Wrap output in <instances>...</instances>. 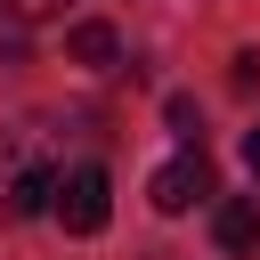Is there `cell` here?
Returning a JSON list of instances; mask_svg holds the SVG:
<instances>
[{
	"instance_id": "6da1fadb",
	"label": "cell",
	"mask_w": 260,
	"mask_h": 260,
	"mask_svg": "<svg viewBox=\"0 0 260 260\" xmlns=\"http://www.w3.org/2000/svg\"><path fill=\"white\" fill-rule=\"evenodd\" d=\"M57 179H65V162H57V138H49L41 122L0 130V211H8V219L49 211V203H57Z\"/></svg>"
},
{
	"instance_id": "7a4b0ae2",
	"label": "cell",
	"mask_w": 260,
	"mask_h": 260,
	"mask_svg": "<svg viewBox=\"0 0 260 260\" xmlns=\"http://www.w3.org/2000/svg\"><path fill=\"white\" fill-rule=\"evenodd\" d=\"M49 211H57L65 236H98L106 211H114V179H106L98 162H73V171L57 179V203H49Z\"/></svg>"
},
{
	"instance_id": "3957f363",
	"label": "cell",
	"mask_w": 260,
	"mask_h": 260,
	"mask_svg": "<svg viewBox=\"0 0 260 260\" xmlns=\"http://www.w3.org/2000/svg\"><path fill=\"white\" fill-rule=\"evenodd\" d=\"M146 195H154V211L162 219H179V211H195L203 195H211V162H203V146H187V154H171L154 179H146Z\"/></svg>"
},
{
	"instance_id": "277c9868",
	"label": "cell",
	"mask_w": 260,
	"mask_h": 260,
	"mask_svg": "<svg viewBox=\"0 0 260 260\" xmlns=\"http://www.w3.org/2000/svg\"><path fill=\"white\" fill-rule=\"evenodd\" d=\"M211 236H219V252H228V260H260V195H236V203H219Z\"/></svg>"
},
{
	"instance_id": "5b68a950",
	"label": "cell",
	"mask_w": 260,
	"mask_h": 260,
	"mask_svg": "<svg viewBox=\"0 0 260 260\" xmlns=\"http://www.w3.org/2000/svg\"><path fill=\"white\" fill-rule=\"evenodd\" d=\"M65 49H73L81 65H98V73H114V65H122V32H114V24H73V32H65Z\"/></svg>"
},
{
	"instance_id": "8992f818",
	"label": "cell",
	"mask_w": 260,
	"mask_h": 260,
	"mask_svg": "<svg viewBox=\"0 0 260 260\" xmlns=\"http://www.w3.org/2000/svg\"><path fill=\"white\" fill-rule=\"evenodd\" d=\"M162 122H171V130H179L187 146L203 138V114H195V98H187V89H171V98H162Z\"/></svg>"
},
{
	"instance_id": "52a82bcc",
	"label": "cell",
	"mask_w": 260,
	"mask_h": 260,
	"mask_svg": "<svg viewBox=\"0 0 260 260\" xmlns=\"http://www.w3.org/2000/svg\"><path fill=\"white\" fill-rule=\"evenodd\" d=\"M236 89H260V49H244V57H236Z\"/></svg>"
},
{
	"instance_id": "ba28073f",
	"label": "cell",
	"mask_w": 260,
	"mask_h": 260,
	"mask_svg": "<svg viewBox=\"0 0 260 260\" xmlns=\"http://www.w3.org/2000/svg\"><path fill=\"white\" fill-rule=\"evenodd\" d=\"M8 8H16V16H24V24H41V16H57V8H65V0H8Z\"/></svg>"
},
{
	"instance_id": "9c48e42d",
	"label": "cell",
	"mask_w": 260,
	"mask_h": 260,
	"mask_svg": "<svg viewBox=\"0 0 260 260\" xmlns=\"http://www.w3.org/2000/svg\"><path fill=\"white\" fill-rule=\"evenodd\" d=\"M244 162H252V179H260V130H252V138H244Z\"/></svg>"
},
{
	"instance_id": "30bf717a",
	"label": "cell",
	"mask_w": 260,
	"mask_h": 260,
	"mask_svg": "<svg viewBox=\"0 0 260 260\" xmlns=\"http://www.w3.org/2000/svg\"><path fill=\"white\" fill-rule=\"evenodd\" d=\"M0 32H24V16H16V8H8V0H0Z\"/></svg>"
},
{
	"instance_id": "8fae6325",
	"label": "cell",
	"mask_w": 260,
	"mask_h": 260,
	"mask_svg": "<svg viewBox=\"0 0 260 260\" xmlns=\"http://www.w3.org/2000/svg\"><path fill=\"white\" fill-rule=\"evenodd\" d=\"M146 260H171V252H146Z\"/></svg>"
}]
</instances>
